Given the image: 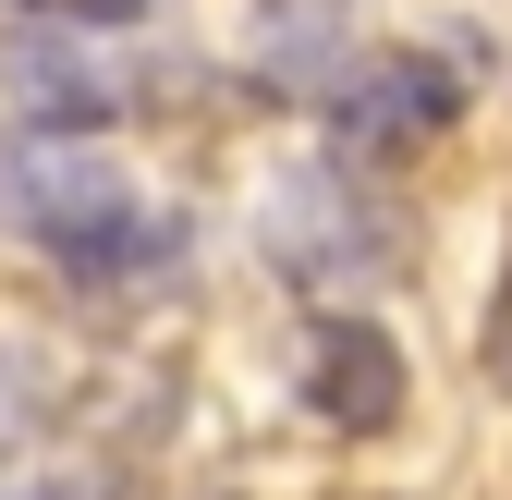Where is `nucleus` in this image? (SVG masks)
Listing matches in <instances>:
<instances>
[{"label":"nucleus","mask_w":512,"mask_h":500,"mask_svg":"<svg viewBox=\"0 0 512 500\" xmlns=\"http://www.w3.org/2000/svg\"><path fill=\"white\" fill-rule=\"evenodd\" d=\"M317 110H330L342 159H415V147H439L464 122V61L452 49H354L317 86Z\"/></svg>","instance_id":"obj_2"},{"label":"nucleus","mask_w":512,"mask_h":500,"mask_svg":"<svg viewBox=\"0 0 512 500\" xmlns=\"http://www.w3.org/2000/svg\"><path fill=\"white\" fill-rule=\"evenodd\" d=\"M269 257H281L293 281H317V293H354V281H378V269L403 257V232H391V208L354 183V159H317V171L269 183Z\"/></svg>","instance_id":"obj_3"},{"label":"nucleus","mask_w":512,"mask_h":500,"mask_svg":"<svg viewBox=\"0 0 512 500\" xmlns=\"http://www.w3.org/2000/svg\"><path fill=\"white\" fill-rule=\"evenodd\" d=\"M25 427H37V366H25V354H0V452H13Z\"/></svg>","instance_id":"obj_7"},{"label":"nucleus","mask_w":512,"mask_h":500,"mask_svg":"<svg viewBox=\"0 0 512 500\" xmlns=\"http://www.w3.org/2000/svg\"><path fill=\"white\" fill-rule=\"evenodd\" d=\"M476 366H488V391H512V281H500V305H488V330H476Z\"/></svg>","instance_id":"obj_8"},{"label":"nucleus","mask_w":512,"mask_h":500,"mask_svg":"<svg viewBox=\"0 0 512 500\" xmlns=\"http://www.w3.org/2000/svg\"><path fill=\"white\" fill-rule=\"evenodd\" d=\"M0 232H25L74 269H147L183 244L171 208H147L86 135H49V122H0Z\"/></svg>","instance_id":"obj_1"},{"label":"nucleus","mask_w":512,"mask_h":500,"mask_svg":"<svg viewBox=\"0 0 512 500\" xmlns=\"http://www.w3.org/2000/svg\"><path fill=\"white\" fill-rule=\"evenodd\" d=\"M0 74H13L25 122H49V135H98V122H122V86L86 61V25H25L13 49H0Z\"/></svg>","instance_id":"obj_5"},{"label":"nucleus","mask_w":512,"mask_h":500,"mask_svg":"<svg viewBox=\"0 0 512 500\" xmlns=\"http://www.w3.org/2000/svg\"><path fill=\"white\" fill-rule=\"evenodd\" d=\"M305 415L317 427H342V440H391L403 427V403H415V379H403V342L378 330V318H354V305H330V318H305Z\"/></svg>","instance_id":"obj_4"},{"label":"nucleus","mask_w":512,"mask_h":500,"mask_svg":"<svg viewBox=\"0 0 512 500\" xmlns=\"http://www.w3.org/2000/svg\"><path fill=\"white\" fill-rule=\"evenodd\" d=\"M0 13H25V25H86V37H122L147 13V0H0Z\"/></svg>","instance_id":"obj_6"}]
</instances>
